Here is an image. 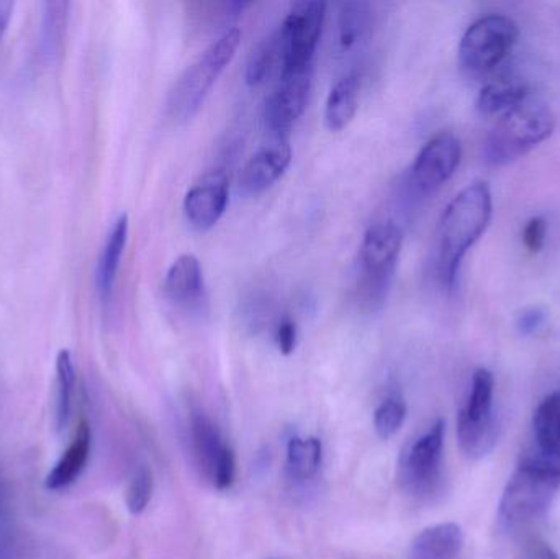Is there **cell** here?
Segmentation results:
<instances>
[{"label":"cell","instance_id":"1","mask_svg":"<svg viewBox=\"0 0 560 559\" xmlns=\"http://www.w3.org/2000/svg\"><path fill=\"white\" fill-rule=\"evenodd\" d=\"M492 209L489 184L479 180L460 190L444 210L440 223L438 272L446 288L456 284L464 256L486 232Z\"/></svg>","mask_w":560,"mask_h":559},{"label":"cell","instance_id":"2","mask_svg":"<svg viewBox=\"0 0 560 559\" xmlns=\"http://www.w3.org/2000/svg\"><path fill=\"white\" fill-rule=\"evenodd\" d=\"M560 489V453L536 449L526 453L500 499V521L520 527L542 517Z\"/></svg>","mask_w":560,"mask_h":559},{"label":"cell","instance_id":"3","mask_svg":"<svg viewBox=\"0 0 560 559\" xmlns=\"http://www.w3.org/2000/svg\"><path fill=\"white\" fill-rule=\"evenodd\" d=\"M555 128L551 107L532 94L497 118L486 144L487 161L493 166L512 163L548 140Z\"/></svg>","mask_w":560,"mask_h":559},{"label":"cell","instance_id":"4","mask_svg":"<svg viewBox=\"0 0 560 559\" xmlns=\"http://www.w3.org/2000/svg\"><path fill=\"white\" fill-rule=\"evenodd\" d=\"M242 42V32H223L180 75L170 95V114L176 120H190L206 102L207 95L219 81L226 66L235 58Z\"/></svg>","mask_w":560,"mask_h":559},{"label":"cell","instance_id":"5","mask_svg":"<svg viewBox=\"0 0 560 559\" xmlns=\"http://www.w3.org/2000/svg\"><path fill=\"white\" fill-rule=\"evenodd\" d=\"M404 233L394 222L375 223L359 249V292L369 305L381 304L397 268Z\"/></svg>","mask_w":560,"mask_h":559},{"label":"cell","instance_id":"6","mask_svg":"<svg viewBox=\"0 0 560 559\" xmlns=\"http://www.w3.org/2000/svg\"><path fill=\"white\" fill-rule=\"evenodd\" d=\"M493 374L483 368L477 370L469 396L457 416V440L467 458H483L497 445L499 426L493 414Z\"/></svg>","mask_w":560,"mask_h":559},{"label":"cell","instance_id":"7","mask_svg":"<svg viewBox=\"0 0 560 559\" xmlns=\"http://www.w3.org/2000/svg\"><path fill=\"white\" fill-rule=\"evenodd\" d=\"M518 36V25L510 16L489 15L477 20L460 39V66L469 74H487L510 55Z\"/></svg>","mask_w":560,"mask_h":559},{"label":"cell","instance_id":"8","mask_svg":"<svg viewBox=\"0 0 560 559\" xmlns=\"http://www.w3.org/2000/svg\"><path fill=\"white\" fill-rule=\"evenodd\" d=\"M444 435L446 422L433 426L408 445L398 463V479L405 492L417 499H428L440 489L443 478Z\"/></svg>","mask_w":560,"mask_h":559},{"label":"cell","instance_id":"9","mask_svg":"<svg viewBox=\"0 0 560 559\" xmlns=\"http://www.w3.org/2000/svg\"><path fill=\"white\" fill-rule=\"evenodd\" d=\"M325 13L322 0H303L292 7L278 30L280 72L312 68Z\"/></svg>","mask_w":560,"mask_h":559},{"label":"cell","instance_id":"10","mask_svg":"<svg viewBox=\"0 0 560 559\" xmlns=\"http://www.w3.org/2000/svg\"><path fill=\"white\" fill-rule=\"evenodd\" d=\"M190 449L200 475L217 491L232 488L236 476L235 453L207 414L196 410L190 416Z\"/></svg>","mask_w":560,"mask_h":559},{"label":"cell","instance_id":"11","mask_svg":"<svg viewBox=\"0 0 560 559\" xmlns=\"http://www.w3.org/2000/svg\"><path fill=\"white\" fill-rule=\"evenodd\" d=\"M463 147L457 137L450 131L431 138L411 166L410 179L418 193H436L444 183L451 179L459 167Z\"/></svg>","mask_w":560,"mask_h":559},{"label":"cell","instance_id":"12","mask_svg":"<svg viewBox=\"0 0 560 559\" xmlns=\"http://www.w3.org/2000/svg\"><path fill=\"white\" fill-rule=\"evenodd\" d=\"M312 68L280 72L279 84L269 95L265 108L266 127L275 137H285L302 117L312 89Z\"/></svg>","mask_w":560,"mask_h":559},{"label":"cell","instance_id":"13","mask_svg":"<svg viewBox=\"0 0 560 559\" xmlns=\"http://www.w3.org/2000/svg\"><path fill=\"white\" fill-rule=\"evenodd\" d=\"M229 177L223 171L207 174L184 199V212L190 225L199 232L217 225L229 206Z\"/></svg>","mask_w":560,"mask_h":559},{"label":"cell","instance_id":"14","mask_svg":"<svg viewBox=\"0 0 560 559\" xmlns=\"http://www.w3.org/2000/svg\"><path fill=\"white\" fill-rule=\"evenodd\" d=\"M292 161V148L287 137H275L271 143L256 151L240 174V190L245 196L259 194L275 186Z\"/></svg>","mask_w":560,"mask_h":559},{"label":"cell","instance_id":"15","mask_svg":"<svg viewBox=\"0 0 560 559\" xmlns=\"http://www.w3.org/2000/svg\"><path fill=\"white\" fill-rule=\"evenodd\" d=\"M92 449V429L88 420L82 419L75 429L74 436L68 449L56 463L55 468L46 476L45 486L48 491H62L81 478L88 466Z\"/></svg>","mask_w":560,"mask_h":559},{"label":"cell","instance_id":"16","mask_svg":"<svg viewBox=\"0 0 560 559\" xmlns=\"http://www.w3.org/2000/svg\"><path fill=\"white\" fill-rule=\"evenodd\" d=\"M203 291H206V282H203L199 259L190 253L180 255L167 269L166 279H164V292L167 299L176 304H196L202 299Z\"/></svg>","mask_w":560,"mask_h":559},{"label":"cell","instance_id":"17","mask_svg":"<svg viewBox=\"0 0 560 559\" xmlns=\"http://www.w3.org/2000/svg\"><path fill=\"white\" fill-rule=\"evenodd\" d=\"M463 548V528L447 522L424 528L411 544L408 559H457Z\"/></svg>","mask_w":560,"mask_h":559},{"label":"cell","instance_id":"18","mask_svg":"<svg viewBox=\"0 0 560 559\" xmlns=\"http://www.w3.org/2000/svg\"><path fill=\"white\" fill-rule=\"evenodd\" d=\"M127 240L128 217L121 216L118 217L117 222L112 226L97 263L95 282H97L98 294H101L102 301H107L112 295V291H114L121 256H124L125 246H127Z\"/></svg>","mask_w":560,"mask_h":559},{"label":"cell","instance_id":"19","mask_svg":"<svg viewBox=\"0 0 560 559\" xmlns=\"http://www.w3.org/2000/svg\"><path fill=\"white\" fill-rule=\"evenodd\" d=\"M359 91L361 75L358 72H349L336 82L325 107V124L329 130L341 131L351 124L358 112Z\"/></svg>","mask_w":560,"mask_h":559},{"label":"cell","instance_id":"20","mask_svg":"<svg viewBox=\"0 0 560 559\" xmlns=\"http://www.w3.org/2000/svg\"><path fill=\"white\" fill-rule=\"evenodd\" d=\"M323 462L322 440L292 436L287 443L285 471L293 485H306L318 475Z\"/></svg>","mask_w":560,"mask_h":559},{"label":"cell","instance_id":"21","mask_svg":"<svg viewBox=\"0 0 560 559\" xmlns=\"http://www.w3.org/2000/svg\"><path fill=\"white\" fill-rule=\"evenodd\" d=\"M532 94L528 85L518 79H497L482 89L477 98V108L480 114L497 120Z\"/></svg>","mask_w":560,"mask_h":559},{"label":"cell","instance_id":"22","mask_svg":"<svg viewBox=\"0 0 560 559\" xmlns=\"http://www.w3.org/2000/svg\"><path fill=\"white\" fill-rule=\"evenodd\" d=\"M75 393V370L69 351H59L56 358V429L65 430L71 420Z\"/></svg>","mask_w":560,"mask_h":559},{"label":"cell","instance_id":"23","mask_svg":"<svg viewBox=\"0 0 560 559\" xmlns=\"http://www.w3.org/2000/svg\"><path fill=\"white\" fill-rule=\"evenodd\" d=\"M372 26V10L365 2H345L339 7L338 39L342 49L352 48L368 36Z\"/></svg>","mask_w":560,"mask_h":559},{"label":"cell","instance_id":"24","mask_svg":"<svg viewBox=\"0 0 560 559\" xmlns=\"http://www.w3.org/2000/svg\"><path fill=\"white\" fill-rule=\"evenodd\" d=\"M536 446L548 452H560V391L546 397L533 417Z\"/></svg>","mask_w":560,"mask_h":559},{"label":"cell","instance_id":"25","mask_svg":"<svg viewBox=\"0 0 560 559\" xmlns=\"http://www.w3.org/2000/svg\"><path fill=\"white\" fill-rule=\"evenodd\" d=\"M278 65L280 68V43L278 32H276L249 56L248 65H246V82L249 85L261 84Z\"/></svg>","mask_w":560,"mask_h":559},{"label":"cell","instance_id":"26","mask_svg":"<svg viewBox=\"0 0 560 559\" xmlns=\"http://www.w3.org/2000/svg\"><path fill=\"white\" fill-rule=\"evenodd\" d=\"M407 419V404L401 397L392 396L382 400L381 406L374 412L375 433L382 440L392 439L400 432Z\"/></svg>","mask_w":560,"mask_h":559},{"label":"cell","instance_id":"27","mask_svg":"<svg viewBox=\"0 0 560 559\" xmlns=\"http://www.w3.org/2000/svg\"><path fill=\"white\" fill-rule=\"evenodd\" d=\"M154 479L150 466H138L127 489V508L133 515L143 514L153 498Z\"/></svg>","mask_w":560,"mask_h":559},{"label":"cell","instance_id":"28","mask_svg":"<svg viewBox=\"0 0 560 559\" xmlns=\"http://www.w3.org/2000/svg\"><path fill=\"white\" fill-rule=\"evenodd\" d=\"M546 233H548V223L542 217H535L526 223L523 230V242L526 248L532 253H539L545 246Z\"/></svg>","mask_w":560,"mask_h":559},{"label":"cell","instance_id":"29","mask_svg":"<svg viewBox=\"0 0 560 559\" xmlns=\"http://www.w3.org/2000/svg\"><path fill=\"white\" fill-rule=\"evenodd\" d=\"M546 318H548V314H546L545 308L528 307L516 318V328H518L520 334L529 337V335H535L536 331L545 327Z\"/></svg>","mask_w":560,"mask_h":559},{"label":"cell","instance_id":"30","mask_svg":"<svg viewBox=\"0 0 560 559\" xmlns=\"http://www.w3.org/2000/svg\"><path fill=\"white\" fill-rule=\"evenodd\" d=\"M296 337L299 335H296L295 322L292 318H283L276 330V343H278L280 353L285 357L292 354L296 347Z\"/></svg>","mask_w":560,"mask_h":559},{"label":"cell","instance_id":"31","mask_svg":"<svg viewBox=\"0 0 560 559\" xmlns=\"http://www.w3.org/2000/svg\"><path fill=\"white\" fill-rule=\"evenodd\" d=\"M13 2L0 0V39L3 38V33L7 32L10 19H12Z\"/></svg>","mask_w":560,"mask_h":559},{"label":"cell","instance_id":"32","mask_svg":"<svg viewBox=\"0 0 560 559\" xmlns=\"http://www.w3.org/2000/svg\"><path fill=\"white\" fill-rule=\"evenodd\" d=\"M538 559H560L558 555L555 554V551L551 550V548H545V550L539 554Z\"/></svg>","mask_w":560,"mask_h":559}]
</instances>
